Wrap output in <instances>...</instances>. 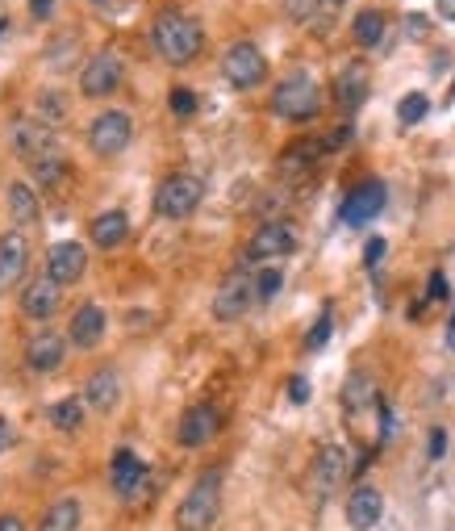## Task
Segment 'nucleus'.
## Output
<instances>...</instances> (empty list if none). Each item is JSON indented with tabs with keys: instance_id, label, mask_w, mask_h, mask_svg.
<instances>
[{
	"instance_id": "393cba45",
	"label": "nucleus",
	"mask_w": 455,
	"mask_h": 531,
	"mask_svg": "<svg viewBox=\"0 0 455 531\" xmlns=\"http://www.w3.org/2000/svg\"><path fill=\"white\" fill-rule=\"evenodd\" d=\"M385 26H389V17L380 9H359L355 21H351V38H355V46L372 51V46L385 42Z\"/></svg>"
},
{
	"instance_id": "0eeeda50",
	"label": "nucleus",
	"mask_w": 455,
	"mask_h": 531,
	"mask_svg": "<svg viewBox=\"0 0 455 531\" xmlns=\"http://www.w3.org/2000/svg\"><path fill=\"white\" fill-rule=\"evenodd\" d=\"M130 138H134V122H130V113H122V109H105L101 118H92V126H88V147H92V155H101V159L122 155L130 147Z\"/></svg>"
},
{
	"instance_id": "4be33fe9",
	"label": "nucleus",
	"mask_w": 455,
	"mask_h": 531,
	"mask_svg": "<svg viewBox=\"0 0 455 531\" xmlns=\"http://www.w3.org/2000/svg\"><path fill=\"white\" fill-rule=\"evenodd\" d=\"M380 515H385V494L376 486H355L347 494V523L355 531H372L380 523Z\"/></svg>"
},
{
	"instance_id": "7c9ffc66",
	"label": "nucleus",
	"mask_w": 455,
	"mask_h": 531,
	"mask_svg": "<svg viewBox=\"0 0 455 531\" xmlns=\"http://www.w3.org/2000/svg\"><path fill=\"white\" fill-rule=\"evenodd\" d=\"M426 113H430L426 92H410V97H401V105H397V122H401V126H418Z\"/></svg>"
},
{
	"instance_id": "8fccbe9b",
	"label": "nucleus",
	"mask_w": 455,
	"mask_h": 531,
	"mask_svg": "<svg viewBox=\"0 0 455 531\" xmlns=\"http://www.w3.org/2000/svg\"><path fill=\"white\" fill-rule=\"evenodd\" d=\"M451 97H455V88H451Z\"/></svg>"
},
{
	"instance_id": "f704fd0d",
	"label": "nucleus",
	"mask_w": 455,
	"mask_h": 531,
	"mask_svg": "<svg viewBox=\"0 0 455 531\" xmlns=\"http://www.w3.org/2000/svg\"><path fill=\"white\" fill-rule=\"evenodd\" d=\"M330 327H334V318H330V306H322L318 322H314V327H309V335H305V348H309V352H318L322 343L330 339Z\"/></svg>"
},
{
	"instance_id": "c85d7f7f",
	"label": "nucleus",
	"mask_w": 455,
	"mask_h": 531,
	"mask_svg": "<svg viewBox=\"0 0 455 531\" xmlns=\"http://www.w3.org/2000/svg\"><path fill=\"white\" fill-rule=\"evenodd\" d=\"M372 398H376V385L359 373V377H351L347 385H343V410L347 414H359L364 406H372Z\"/></svg>"
},
{
	"instance_id": "f3484780",
	"label": "nucleus",
	"mask_w": 455,
	"mask_h": 531,
	"mask_svg": "<svg viewBox=\"0 0 455 531\" xmlns=\"http://www.w3.org/2000/svg\"><path fill=\"white\" fill-rule=\"evenodd\" d=\"M322 155H326V143H322V138H297V143H289V147L280 151L276 172H280L284 180H305L309 172L318 168Z\"/></svg>"
},
{
	"instance_id": "c756f323",
	"label": "nucleus",
	"mask_w": 455,
	"mask_h": 531,
	"mask_svg": "<svg viewBox=\"0 0 455 531\" xmlns=\"http://www.w3.org/2000/svg\"><path fill=\"white\" fill-rule=\"evenodd\" d=\"M63 172H67L63 155H42V159H34V164H30V176L38 180V189H51V184H59Z\"/></svg>"
},
{
	"instance_id": "dca6fc26",
	"label": "nucleus",
	"mask_w": 455,
	"mask_h": 531,
	"mask_svg": "<svg viewBox=\"0 0 455 531\" xmlns=\"http://www.w3.org/2000/svg\"><path fill=\"white\" fill-rule=\"evenodd\" d=\"M368 88H372V72L364 59H347V67H339V76H334V105L355 113L359 105L368 101Z\"/></svg>"
},
{
	"instance_id": "1a4fd4ad",
	"label": "nucleus",
	"mask_w": 455,
	"mask_h": 531,
	"mask_svg": "<svg viewBox=\"0 0 455 531\" xmlns=\"http://www.w3.org/2000/svg\"><path fill=\"white\" fill-rule=\"evenodd\" d=\"M297 251V230H293V222H263L255 235H251V243H247V260H255V264H263V260H284V256H293Z\"/></svg>"
},
{
	"instance_id": "f257e3e1",
	"label": "nucleus",
	"mask_w": 455,
	"mask_h": 531,
	"mask_svg": "<svg viewBox=\"0 0 455 531\" xmlns=\"http://www.w3.org/2000/svg\"><path fill=\"white\" fill-rule=\"evenodd\" d=\"M151 42H155V51H159L163 63L188 67V63L201 55L205 30H201V21L188 17L184 9H163V13L151 21Z\"/></svg>"
},
{
	"instance_id": "72a5a7b5",
	"label": "nucleus",
	"mask_w": 455,
	"mask_h": 531,
	"mask_svg": "<svg viewBox=\"0 0 455 531\" xmlns=\"http://www.w3.org/2000/svg\"><path fill=\"white\" fill-rule=\"evenodd\" d=\"M322 9H326V0H284V13H289V21H318Z\"/></svg>"
},
{
	"instance_id": "bb28decb",
	"label": "nucleus",
	"mask_w": 455,
	"mask_h": 531,
	"mask_svg": "<svg viewBox=\"0 0 455 531\" xmlns=\"http://www.w3.org/2000/svg\"><path fill=\"white\" fill-rule=\"evenodd\" d=\"M9 214H13L17 226H26V222L38 218V193L30 189V184H21V180L9 184Z\"/></svg>"
},
{
	"instance_id": "412c9836",
	"label": "nucleus",
	"mask_w": 455,
	"mask_h": 531,
	"mask_svg": "<svg viewBox=\"0 0 455 531\" xmlns=\"http://www.w3.org/2000/svg\"><path fill=\"white\" fill-rule=\"evenodd\" d=\"M105 327H109V318L101 306H80L76 314H71V327H67V339H71V348H80V352H92L97 343L105 339Z\"/></svg>"
},
{
	"instance_id": "ddd939ff",
	"label": "nucleus",
	"mask_w": 455,
	"mask_h": 531,
	"mask_svg": "<svg viewBox=\"0 0 455 531\" xmlns=\"http://www.w3.org/2000/svg\"><path fill=\"white\" fill-rule=\"evenodd\" d=\"M13 151L26 159V164H34V159H42V155H59L51 122H42V118H17L13 122Z\"/></svg>"
},
{
	"instance_id": "4468645a",
	"label": "nucleus",
	"mask_w": 455,
	"mask_h": 531,
	"mask_svg": "<svg viewBox=\"0 0 455 531\" xmlns=\"http://www.w3.org/2000/svg\"><path fill=\"white\" fill-rule=\"evenodd\" d=\"M117 84H122V59L101 51V55H92L84 63V72H80V92L88 101H101V97H113Z\"/></svg>"
},
{
	"instance_id": "4c0bfd02",
	"label": "nucleus",
	"mask_w": 455,
	"mask_h": 531,
	"mask_svg": "<svg viewBox=\"0 0 455 531\" xmlns=\"http://www.w3.org/2000/svg\"><path fill=\"white\" fill-rule=\"evenodd\" d=\"M380 260H385V239H368V247H364V264L376 268Z\"/></svg>"
},
{
	"instance_id": "a18cd8bd",
	"label": "nucleus",
	"mask_w": 455,
	"mask_h": 531,
	"mask_svg": "<svg viewBox=\"0 0 455 531\" xmlns=\"http://www.w3.org/2000/svg\"><path fill=\"white\" fill-rule=\"evenodd\" d=\"M0 531H26V523H21L17 515H5V519H0Z\"/></svg>"
},
{
	"instance_id": "2f4dec72",
	"label": "nucleus",
	"mask_w": 455,
	"mask_h": 531,
	"mask_svg": "<svg viewBox=\"0 0 455 531\" xmlns=\"http://www.w3.org/2000/svg\"><path fill=\"white\" fill-rule=\"evenodd\" d=\"M167 109H172L176 118H193V113H197V92L193 88H172V92H167Z\"/></svg>"
},
{
	"instance_id": "6e6552de",
	"label": "nucleus",
	"mask_w": 455,
	"mask_h": 531,
	"mask_svg": "<svg viewBox=\"0 0 455 531\" xmlns=\"http://www.w3.org/2000/svg\"><path fill=\"white\" fill-rule=\"evenodd\" d=\"M109 486L122 502H138V498H147V490H151V469L142 465L130 448H117L113 465H109Z\"/></svg>"
},
{
	"instance_id": "20e7f679",
	"label": "nucleus",
	"mask_w": 455,
	"mask_h": 531,
	"mask_svg": "<svg viewBox=\"0 0 455 531\" xmlns=\"http://www.w3.org/2000/svg\"><path fill=\"white\" fill-rule=\"evenodd\" d=\"M201 201H205V180L193 172H172L155 189V214L167 222H184L201 210Z\"/></svg>"
},
{
	"instance_id": "e433bc0d",
	"label": "nucleus",
	"mask_w": 455,
	"mask_h": 531,
	"mask_svg": "<svg viewBox=\"0 0 455 531\" xmlns=\"http://www.w3.org/2000/svg\"><path fill=\"white\" fill-rule=\"evenodd\" d=\"M322 143H326V151H343V147L351 143V126H334V130L322 138Z\"/></svg>"
},
{
	"instance_id": "2eb2a0df",
	"label": "nucleus",
	"mask_w": 455,
	"mask_h": 531,
	"mask_svg": "<svg viewBox=\"0 0 455 531\" xmlns=\"http://www.w3.org/2000/svg\"><path fill=\"white\" fill-rule=\"evenodd\" d=\"M67 335L63 331H51V327H42V331H34L30 339H26V368L30 373H38V377H46V373H55V368L63 364V356H67Z\"/></svg>"
},
{
	"instance_id": "7ed1b4c3",
	"label": "nucleus",
	"mask_w": 455,
	"mask_h": 531,
	"mask_svg": "<svg viewBox=\"0 0 455 531\" xmlns=\"http://www.w3.org/2000/svg\"><path fill=\"white\" fill-rule=\"evenodd\" d=\"M322 88L318 80H309L305 72L297 76H284L276 88H272V113L284 122H314L322 113Z\"/></svg>"
},
{
	"instance_id": "39448f33",
	"label": "nucleus",
	"mask_w": 455,
	"mask_h": 531,
	"mask_svg": "<svg viewBox=\"0 0 455 531\" xmlns=\"http://www.w3.org/2000/svg\"><path fill=\"white\" fill-rule=\"evenodd\" d=\"M222 76H226V84L230 88H238V92H251V88H259L263 80H268V59H263V51L255 42H230L226 46V55H222Z\"/></svg>"
},
{
	"instance_id": "a878e982",
	"label": "nucleus",
	"mask_w": 455,
	"mask_h": 531,
	"mask_svg": "<svg viewBox=\"0 0 455 531\" xmlns=\"http://www.w3.org/2000/svg\"><path fill=\"white\" fill-rule=\"evenodd\" d=\"M80 498H55L51 506H46V515H42V523H38V531H76L80 527Z\"/></svg>"
},
{
	"instance_id": "37998d69",
	"label": "nucleus",
	"mask_w": 455,
	"mask_h": 531,
	"mask_svg": "<svg viewBox=\"0 0 455 531\" xmlns=\"http://www.w3.org/2000/svg\"><path fill=\"white\" fill-rule=\"evenodd\" d=\"M42 105L51 118H63V101H59V92H42Z\"/></svg>"
},
{
	"instance_id": "aec40b11",
	"label": "nucleus",
	"mask_w": 455,
	"mask_h": 531,
	"mask_svg": "<svg viewBox=\"0 0 455 531\" xmlns=\"http://www.w3.org/2000/svg\"><path fill=\"white\" fill-rule=\"evenodd\" d=\"M347 452L339 448V444H326V448H318V456H314V490H318V498H330L334 490L347 481Z\"/></svg>"
},
{
	"instance_id": "b1692460",
	"label": "nucleus",
	"mask_w": 455,
	"mask_h": 531,
	"mask_svg": "<svg viewBox=\"0 0 455 531\" xmlns=\"http://www.w3.org/2000/svg\"><path fill=\"white\" fill-rule=\"evenodd\" d=\"M88 239L92 247H101V251H113V247H122L130 239V218L122 210H105L88 222Z\"/></svg>"
},
{
	"instance_id": "c03bdc74",
	"label": "nucleus",
	"mask_w": 455,
	"mask_h": 531,
	"mask_svg": "<svg viewBox=\"0 0 455 531\" xmlns=\"http://www.w3.org/2000/svg\"><path fill=\"white\" fill-rule=\"evenodd\" d=\"M405 26H410V34H414V38H422V34H426V17L410 13V17H405Z\"/></svg>"
},
{
	"instance_id": "de8ad7c7",
	"label": "nucleus",
	"mask_w": 455,
	"mask_h": 531,
	"mask_svg": "<svg viewBox=\"0 0 455 531\" xmlns=\"http://www.w3.org/2000/svg\"><path fill=\"white\" fill-rule=\"evenodd\" d=\"M447 348H455V310H451V322H447Z\"/></svg>"
},
{
	"instance_id": "58836bf2",
	"label": "nucleus",
	"mask_w": 455,
	"mask_h": 531,
	"mask_svg": "<svg viewBox=\"0 0 455 531\" xmlns=\"http://www.w3.org/2000/svg\"><path fill=\"white\" fill-rule=\"evenodd\" d=\"M447 452V431L443 427H430V460H439Z\"/></svg>"
},
{
	"instance_id": "09e8293b",
	"label": "nucleus",
	"mask_w": 455,
	"mask_h": 531,
	"mask_svg": "<svg viewBox=\"0 0 455 531\" xmlns=\"http://www.w3.org/2000/svg\"><path fill=\"white\" fill-rule=\"evenodd\" d=\"M5 34H9V17H0V42H5Z\"/></svg>"
},
{
	"instance_id": "a211bd4d",
	"label": "nucleus",
	"mask_w": 455,
	"mask_h": 531,
	"mask_svg": "<svg viewBox=\"0 0 455 531\" xmlns=\"http://www.w3.org/2000/svg\"><path fill=\"white\" fill-rule=\"evenodd\" d=\"M80 398H84L88 410H101V414L117 410V402H122V373H117L113 364H101L97 373H88Z\"/></svg>"
},
{
	"instance_id": "473e14b6",
	"label": "nucleus",
	"mask_w": 455,
	"mask_h": 531,
	"mask_svg": "<svg viewBox=\"0 0 455 531\" xmlns=\"http://www.w3.org/2000/svg\"><path fill=\"white\" fill-rule=\"evenodd\" d=\"M280 285H284V272H280V268H263V272L255 276V293H259V302H272V297L280 293Z\"/></svg>"
},
{
	"instance_id": "cd10ccee",
	"label": "nucleus",
	"mask_w": 455,
	"mask_h": 531,
	"mask_svg": "<svg viewBox=\"0 0 455 531\" xmlns=\"http://www.w3.org/2000/svg\"><path fill=\"white\" fill-rule=\"evenodd\" d=\"M51 423H55V431H63V435L80 431V423H84V398H63V402H55V406H51Z\"/></svg>"
},
{
	"instance_id": "f03ea898",
	"label": "nucleus",
	"mask_w": 455,
	"mask_h": 531,
	"mask_svg": "<svg viewBox=\"0 0 455 531\" xmlns=\"http://www.w3.org/2000/svg\"><path fill=\"white\" fill-rule=\"evenodd\" d=\"M222 515V473L209 469L193 481V490L184 494L180 511H176V531H213Z\"/></svg>"
},
{
	"instance_id": "9b49d317",
	"label": "nucleus",
	"mask_w": 455,
	"mask_h": 531,
	"mask_svg": "<svg viewBox=\"0 0 455 531\" xmlns=\"http://www.w3.org/2000/svg\"><path fill=\"white\" fill-rule=\"evenodd\" d=\"M385 201H389L385 180H364V184H355V189L343 197L339 218H343L347 226H368L380 210H385Z\"/></svg>"
},
{
	"instance_id": "423d86ee",
	"label": "nucleus",
	"mask_w": 455,
	"mask_h": 531,
	"mask_svg": "<svg viewBox=\"0 0 455 531\" xmlns=\"http://www.w3.org/2000/svg\"><path fill=\"white\" fill-rule=\"evenodd\" d=\"M255 302H259V293H255V272H251V268H234V272H226V281L218 285V293H213V318L238 322Z\"/></svg>"
},
{
	"instance_id": "79ce46f5",
	"label": "nucleus",
	"mask_w": 455,
	"mask_h": 531,
	"mask_svg": "<svg viewBox=\"0 0 455 531\" xmlns=\"http://www.w3.org/2000/svg\"><path fill=\"white\" fill-rule=\"evenodd\" d=\"M13 440H17V435H13V423L5 419V414H0V456H5V452L13 448Z\"/></svg>"
},
{
	"instance_id": "f8f14e48",
	"label": "nucleus",
	"mask_w": 455,
	"mask_h": 531,
	"mask_svg": "<svg viewBox=\"0 0 455 531\" xmlns=\"http://www.w3.org/2000/svg\"><path fill=\"white\" fill-rule=\"evenodd\" d=\"M84 272H88V251H84V243L63 239V243H55L51 251H46V276H51L59 289L80 285Z\"/></svg>"
},
{
	"instance_id": "c9c22d12",
	"label": "nucleus",
	"mask_w": 455,
	"mask_h": 531,
	"mask_svg": "<svg viewBox=\"0 0 455 531\" xmlns=\"http://www.w3.org/2000/svg\"><path fill=\"white\" fill-rule=\"evenodd\" d=\"M426 302H447V276H443V272H430V285H426Z\"/></svg>"
},
{
	"instance_id": "a19ab883",
	"label": "nucleus",
	"mask_w": 455,
	"mask_h": 531,
	"mask_svg": "<svg viewBox=\"0 0 455 531\" xmlns=\"http://www.w3.org/2000/svg\"><path fill=\"white\" fill-rule=\"evenodd\" d=\"M51 13H55V0H30V17L34 21H51Z\"/></svg>"
},
{
	"instance_id": "49530a36",
	"label": "nucleus",
	"mask_w": 455,
	"mask_h": 531,
	"mask_svg": "<svg viewBox=\"0 0 455 531\" xmlns=\"http://www.w3.org/2000/svg\"><path fill=\"white\" fill-rule=\"evenodd\" d=\"M435 5H439V17L455 21V0H435Z\"/></svg>"
},
{
	"instance_id": "5701e85b",
	"label": "nucleus",
	"mask_w": 455,
	"mask_h": 531,
	"mask_svg": "<svg viewBox=\"0 0 455 531\" xmlns=\"http://www.w3.org/2000/svg\"><path fill=\"white\" fill-rule=\"evenodd\" d=\"M59 310V285L51 281V276H38V281H30L26 289H21V314L34 318V322H46Z\"/></svg>"
},
{
	"instance_id": "6ab92c4d",
	"label": "nucleus",
	"mask_w": 455,
	"mask_h": 531,
	"mask_svg": "<svg viewBox=\"0 0 455 531\" xmlns=\"http://www.w3.org/2000/svg\"><path fill=\"white\" fill-rule=\"evenodd\" d=\"M26 268H30V243H26V235H17V230L0 235V293H9L21 276H26Z\"/></svg>"
},
{
	"instance_id": "9d476101",
	"label": "nucleus",
	"mask_w": 455,
	"mask_h": 531,
	"mask_svg": "<svg viewBox=\"0 0 455 531\" xmlns=\"http://www.w3.org/2000/svg\"><path fill=\"white\" fill-rule=\"evenodd\" d=\"M218 431H222V410L209 406V402H197V406H188V410L180 414V423H176V444H180V448H205Z\"/></svg>"
},
{
	"instance_id": "ea45409f",
	"label": "nucleus",
	"mask_w": 455,
	"mask_h": 531,
	"mask_svg": "<svg viewBox=\"0 0 455 531\" xmlns=\"http://www.w3.org/2000/svg\"><path fill=\"white\" fill-rule=\"evenodd\" d=\"M289 402H297V406L309 402V381H305V377H293V381H289Z\"/></svg>"
}]
</instances>
